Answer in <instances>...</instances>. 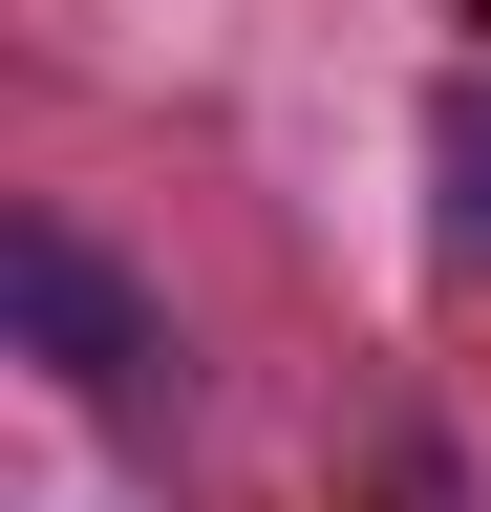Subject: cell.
<instances>
[{
  "instance_id": "obj_1",
  "label": "cell",
  "mask_w": 491,
  "mask_h": 512,
  "mask_svg": "<svg viewBox=\"0 0 491 512\" xmlns=\"http://www.w3.org/2000/svg\"><path fill=\"white\" fill-rule=\"evenodd\" d=\"M0 299H22V363H43V384H86V406H129V384L171 363V342H150V299L107 278V235H86V214H0Z\"/></svg>"
},
{
  "instance_id": "obj_2",
  "label": "cell",
  "mask_w": 491,
  "mask_h": 512,
  "mask_svg": "<svg viewBox=\"0 0 491 512\" xmlns=\"http://www.w3.org/2000/svg\"><path fill=\"white\" fill-rule=\"evenodd\" d=\"M427 256H449V278H491V64L427 107Z\"/></svg>"
}]
</instances>
